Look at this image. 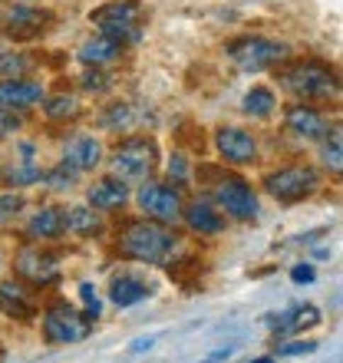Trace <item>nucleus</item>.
Returning <instances> with one entry per match:
<instances>
[{
	"label": "nucleus",
	"instance_id": "1",
	"mask_svg": "<svg viewBox=\"0 0 343 363\" xmlns=\"http://www.w3.org/2000/svg\"><path fill=\"white\" fill-rule=\"evenodd\" d=\"M175 245H179L175 231H169L165 225H159L152 218L129 221L119 231V251L125 258L142 261V264H165L169 255L175 251Z\"/></svg>",
	"mask_w": 343,
	"mask_h": 363
},
{
	"label": "nucleus",
	"instance_id": "2",
	"mask_svg": "<svg viewBox=\"0 0 343 363\" xmlns=\"http://www.w3.org/2000/svg\"><path fill=\"white\" fill-rule=\"evenodd\" d=\"M281 86L287 93H294L297 99L310 103V99H330V96H337L340 83H337V69H330L327 63H320V60H300V63H294L291 69L281 73Z\"/></svg>",
	"mask_w": 343,
	"mask_h": 363
},
{
	"label": "nucleus",
	"instance_id": "3",
	"mask_svg": "<svg viewBox=\"0 0 343 363\" xmlns=\"http://www.w3.org/2000/svg\"><path fill=\"white\" fill-rule=\"evenodd\" d=\"M159 165V149L149 135H129L113 149L109 169L119 182H145Z\"/></svg>",
	"mask_w": 343,
	"mask_h": 363
},
{
	"label": "nucleus",
	"instance_id": "4",
	"mask_svg": "<svg viewBox=\"0 0 343 363\" xmlns=\"http://www.w3.org/2000/svg\"><path fill=\"white\" fill-rule=\"evenodd\" d=\"M89 23L99 27V33L116 43H135L142 37V7L135 0H113V4H103L89 13Z\"/></svg>",
	"mask_w": 343,
	"mask_h": 363
},
{
	"label": "nucleus",
	"instance_id": "5",
	"mask_svg": "<svg viewBox=\"0 0 343 363\" xmlns=\"http://www.w3.org/2000/svg\"><path fill=\"white\" fill-rule=\"evenodd\" d=\"M89 330H93V320L86 314H79L77 307L67 304V301H53L43 311V337L53 347L79 344V340L89 337Z\"/></svg>",
	"mask_w": 343,
	"mask_h": 363
},
{
	"label": "nucleus",
	"instance_id": "6",
	"mask_svg": "<svg viewBox=\"0 0 343 363\" xmlns=\"http://www.w3.org/2000/svg\"><path fill=\"white\" fill-rule=\"evenodd\" d=\"M215 208L225 211L235 221H254L257 218V195L241 175H221L211 185Z\"/></svg>",
	"mask_w": 343,
	"mask_h": 363
},
{
	"label": "nucleus",
	"instance_id": "7",
	"mask_svg": "<svg viewBox=\"0 0 343 363\" xmlns=\"http://www.w3.org/2000/svg\"><path fill=\"white\" fill-rule=\"evenodd\" d=\"M228 57L235 60V67H241L244 73H261V69H271L277 63L287 60V47L277 43V40L267 37H241L228 43Z\"/></svg>",
	"mask_w": 343,
	"mask_h": 363
},
{
	"label": "nucleus",
	"instance_id": "8",
	"mask_svg": "<svg viewBox=\"0 0 343 363\" xmlns=\"http://www.w3.org/2000/svg\"><path fill=\"white\" fill-rule=\"evenodd\" d=\"M317 185H320V175L310 165H287V169H277L264 179V189L274 195L281 205H294V201H304L307 195H314Z\"/></svg>",
	"mask_w": 343,
	"mask_h": 363
},
{
	"label": "nucleus",
	"instance_id": "9",
	"mask_svg": "<svg viewBox=\"0 0 343 363\" xmlns=\"http://www.w3.org/2000/svg\"><path fill=\"white\" fill-rule=\"evenodd\" d=\"M139 208L145 211V218L159 221V225H175L181 218V191L172 185H159V182H145L139 195Z\"/></svg>",
	"mask_w": 343,
	"mask_h": 363
},
{
	"label": "nucleus",
	"instance_id": "10",
	"mask_svg": "<svg viewBox=\"0 0 343 363\" xmlns=\"http://www.w3.org/2000/svg\"><path fill=\"white\" fill-rule=\"evenodd\" d=\"M17 274L33 287H47L60 277V258L43 248H23L17 255Z\"/></svg>",
	"mask_w": 343,
	"mask_h": 363
},
{
	"label": "nucleus",
	"instance_id": "11",
	"mask_svg": "<svg viewBox=\"0 0 343 363\" xmlns=\"http://www.w3.org/2000/svg\"><path fill=\"white\" fill-rule=\"evenodd\" d=\"M215 145H218V152L225 162L231 165H251L257 162V143L254 135L238 129V125H225L215 133Z\"/></svg>",
	"mask_w": 343,
	"mask_h": 363
},
{
	"label": "nucleus",
	"instance_id": "12",
	"mask_svg": "<svg viewBox=\"0 0 343 363\" xmlns=\"http://www.w3.org/2000/svg\"><path fill=\"white\" fill-rule=\"evenodd\" d=\"M47 23H53V13L50 10H40V7H30V4H17V7L7 10V33L13 40H30V37H40Z\"/></svg>",
	"mask_w": 343,
	"mask_h": 363
},
{
	"label": "nucleus",
	"instance_id": "13",
	"mask_svg": "<svg viewBox=\"0 0 343 363\" xmlns=\"http://www.w3.org/2000/svg\"><path fill=\"white\" fill-rule=\"evenodd\" d=\"M43 103V86L33 79H0V109L20 113Z\"/></svg>",
	"mask_w": 343,
	"mask_h": 363
},
{
	"label": "nucleus",
	"instance_id": "14",
	"mask_svg": "<svg viewBox=\"0 0 343 363\" xmlns=\"http://www.w3.org/2000/svg\"><path fill=\"white\" fill-rule=\"evenodd\" d=\"M284 125H287V133L297 135V139H324L327 135V119L320 109H314V106H304V103H297L287 109L284 116Z\"/></svg>",
	"mask_w": 343,
	"mask_h": 363
},
{
	"label": "nucleus",
	"instance_id": "15",
	"mask_svg": "<svg viewBox=\"0 0 343 363\" xmlns=\"http://www.w3.org/2000/svg\"><path fill=\"white\" fill-rule=\"evenodd\" d=\"M0 311L7 317H17V320H30L37 317V301H33V291L20 281H4L0 284Z\"/></svg>",
	"mask_w": 343,
	"mask_h": 363
},
{
	"label": "nucleus",
	"instance_id": "16",
	"mask_svg": "<svg viewBox=\"0 0 343 363\" xmlns=\"http://www.w3.org/2000/svg\"><path fill=\"white\" fill-rule=\"evenodd\" d=\"M181 218L195 235H221L225 231V215L211 201H191L181 205Z\"/></svg>",
	"mask_w": 343,
	"mask_h": 363
},
{
	"label": "nucleus",
	"instance_id": "17",
	"mask_svg": "<svg viewBox=\"0 0 343 363\" xmlns=\"http://www.w3.org/2000/svg\"><path fill=\"white\" fill-rule=\"evenodd\" d=\"M86 199H89V208H96V211L123 208L125 201H129V185L119 179H99L89 185Z\"/></svg>",
	"mask_w": 343,
	"mask_h": 363
},
{
	"label": "nucleus",
	"instance_id": "18",
	"mask_svg": "<svg viewBox=\"0 0 343 363\" xmlns=\"http://www.w3.org/2000/svg\"><path fill=\"white\" fill-rule=\"evenodd\" d=\"M314 324H320V311L314 304H297L291 311H281V314H267V327L274 334H294V330H304Z\"/></svg>",
	"mask_w": 343,
	"mask_h": 363
},
{
	"label": "nucleus",
	"instance_id": "19",
	"mask_svg": "<svg viewBox=\"0 0 343 363\" xmlns=\"http://www.w3.org/2000/svg\"><path fill=\"white\" fill-rule=\"evenodd\" d=\"M99 159H103V145L96 139H89V135L73 139L67 145V152H63V165H69L73 172H89V169L99 165Z\"/></svg>",
	"mask_w": 343,
	"mask_h": 363
},
{
	"label": "nucleus",
	"instance_id": "20",
	"mask_svg": "<svg viewBox=\"0 0 343 363\" xmlns=\"http://www.w3.org/2000/svg\"><path fill=\"white\" fill-rule=\"evenodd\" d=\"M149 294H152V287L135 274H119V277H113V284H109V301H113L116 307H133V304H139V301H145Z\"/></svg>",
	"mask_w": 343,
	"mask_h": 363
},
{
	"label": "nucleus",
	"instance_id": "21",
	"mask_svg": "<svg viewBox=\"0 0 343 363\" xmlns=\"http://www.w3.org/2000/svg\"><path fill=\"white\" fill-rule=\"evenodd\" d=\"M123 57V43H116L109 37H93L86 40L83 47H79V60H83L86 67H106V63H116V60Z\"/></svg>",
	"mask_w": 343,
	"mask_h": 363
},
{
	"label": "nucleus",
	"instance_id": "22",
	"mask_svg": "<svg viewBox=\"0 0 343 363\" xmlns=\"http://www.w3.org/2000/svg\"><path fill=\"white\" fill-rule=\"evenodd\" d=\"M63 211L60 208H40L33 218L27 221V238L30 241H53L63 235Z\"/></svg>",
	"mask_w": 343,
	"mask_h": 363
},
{
	"label": "nucleus",
	"instance_id": "23",
	"mask_svg": "<svg viewBox=\"0 0 343 363\" xmlns=\"http://www.w3.org/2000/svg\"><path fill=\"white\" fill-rule=\"evenodd\" d=\"M63 228L89 238V235H99V231H103V218H99L96 208H69L67 215H63Z\"/></svg>",
	"mask_w": 343,
	"mask_h": 363
},
{
	"label": "nucleus",
	"instance_id": "24",
	"mask_svg": "<svg viewBox=\"0 0 343 363\" xmlns=\"http://www.w3.org/2000/svg\"><path fill=\"white\" fill-rule=\"evenodd\" d=\"M274 106H277V99L267 86H254L244 96V113L254 116V119H267V116L274 113Z\"/></svg>",
	"mask_w": 343,
	"mask_h": 363
},
{
	"label": "nucleus",
	"instance_id": "25",
	"mask_svg": "<svg viewBox=\"0 0 343 363\" xmlns=\"http://www.w3.org/2000/svg\"><path fill=\"white\" fill-rule=\"evenodd\" d=\"M47 116L53 119V123H63V119H77L79 116V103H77V96H67V93H60L53 96V99H47Z\"/></svg>",
	"mask_w": 343,
	"mask_h": 363
},
{
	"label": "nucleus",
	"instance_id": "26",
	"mask_svg": "<svg viewBox=\"0 0 343 363\" xmlns=\"http://www.w3.org/2000/svg\"><path fill=\"white\" fill-rule=\"evenodd\" d=\"M43 182H47L53 191H69L73 185H77V172L69 169V165L60 162L57 169H50V172H43Z\"/></svg>",
	"mask_w": 343,
	"mask_h": 363
},
{
	"label": "nucleus",
	"instance_id": "27",
	"mask_svg": "<svg viewBox=\"0 0 343 363\" xmlns=\"http://www.w3.org/2000/svg\"><path fill=\"white\" fill-rule=\"evenodd\" d=\"M30 69V60L20 53H0V77L4 79H23V73Z\"/></svg>",
	"mask_w": 343,
	"mask_h": 363
},
{
	"label": "nucleus",
	"instance_id": "28",
	"mask_svg": "<svg viewBox=\"0 0 343 363\" xmlns=\"http://www.w3.org/2000/svg\"><path fill=\"white\" fill-rule=\"evenodd\" d=\"M327 133H330V139L324 135V165L330 172H340V129H327Z\"/></svg>",
	"mask_w": 343,
	"mask_h": 363
},
{
	"label": "nucleus",
	"instance_id": "29",
	"mask_svg": "<svg viewBox=\"0 0 343 363\" xmlns=\"http://www.w3.org/2000/svg\"><path fill=\"white\" fill-rule=\"evenodd\" d=\"M40 179H43V172L30 162H23V165H17V169H10L7 172L10 185H40Z\"/></svg>",
	"mask_w": 343,
	"mask_h": 363
},
{
	"label": "nucleus",
	"instance_id": "30",
	"mask_svg": "<svg viewBox=\"0 0 343 363\" xmlns=\"http://www.w3.org/2000/svg\"><path fill=\"white\" fill-rule=\"evenodd\" d=\"M109 86H113V77H109V73H103L99 67H93V69H89V73L83 77V89H86V93H93V96L106 93Z\"/></svg>",
	"mask_w": 343,
	"mask_h": 363
},
{
	"label": "nucleus",
	"instance_id": "31",
	"mask_svg": "<svg viewBox=\"0 0 343 363\" xmlns=\"http://www.w3.org/2000/svg\"><path fill=\"white\" fill-rule=\"evenodd\" d=\"M23 211V195H13V191H7V195H0V225H7V221H13Z\"/></svg>",
	"mask_w": 343,
	"mask_h": 363
},
{
	"label": "nucleus",
	"instance_id": "32",
	"mask_svg": "<svg viewBox=\"0 0 343 363\" xmlns=\"http://www.w3.org/2000/svg\"><path fill=\"white\" fill-rule=\"evenodd\" d=\"M129 123H133V109L123 106V103L109 106V113L103 116V125H109V129H125Z\"/></svg>",
	"mask_w": 343,
	"mask_h": 363
},
{
	"label": "nucleus",
	"instance_id": "33",
	"mask_svg": "<svg viewBox=\"0 0 343 363\" xmlns=\"http://www.w3.org/2000/svg\"><path fill=\"white\" fill-rule=\"evenodd\" d=\"M79 297H83V304H86V317H89V320H96V317H99V311H103L96 287L93 284H83V287H79Z\"/></svg>",
	"mask_w": 343,
	"mask_h": 363
},
{
	"label": "nucleus",
	"instance_id": "34",
	"mask_svg": "<svg viewBox=\"0 0 343 363\" xmlns=\"http://www.w3.org/2000/svg\"><path fill=\"white\" fill-rule=\"evenodd\" d=\"M185 175H189V165H185V159L181 155H172V162H169V179L172 185H185Z\"/></svg>",
	"mask_w": 343,
	"mask_h": 363
},
{
	"label": "nucleus",
	"instance_id": "35",
	"mask_svg": "<svg viewBox=\"0 0 343 363\" xmlns=\"http://www.w3.org/2000/svg\"><path fill=\"white\" fill-rule=\"evenodd\" d=\"M317 344L314 340H291V344L281 347V357H300V354H314Z\"/></svg>",
	"mask_w": 343,
	"mask_h": 363
},
{
	"label": "nucleus",
	"instance_id": "36",
	"mask_svg": "<svg viewBox=\"0 0 343 363\" xmlns=\"http://www.w3.org/2000/svg\"><path fill=\"white\" fill-rule=\"evenodd\" d=\"M20 129V119L10 109H0V135H10V133H17Z\"/></svg>",
	"mask_w": 343,
	"mask_h": 363
},
{
	"label": "nucleus",
	"instance_id": "37",
	"mask_svg": "<svg viewBox=\"0 0 343 363\" xmlns=\"http://www.w3.org/2000/svg\"><path fill=\"white\" fill-rule=\"evenodd\" d=\"M291 277H294L297 284H310V281H314V268H310V264H297V268L291 271Z\"/></svg>",
	"mask_w": 343,
	"mask_h": 363
},
{
	"label": "nucleus",
	"instance_id": "38",
	"mask_svg": "<svg viewBox=\"0 0 343 363\" xmlns=\"http://www.w3.org/2000/svg\"><path fill=\"white\" fill-rule=\"evenodd\" d=\"M152 344H155L152 337H145V340H135V344H133V350H135V354H139V350H149V347H152Z\"/></svg>",
	"mask_w": 343,
	"mask_h": 363
},
{
	"label": "nucleus",
	"instance_id": "39",
	"mask_svg": "<svg viewBox=\"0 0 343 363\" xmlns=\"http://www.w3.org/2000/svg\"><path fill=\"white\" fill-rule=\"evenodd\" d=\"M251 363H274L271 357H257V360H251Z\"/></svg>",
	"mask_w": 343,
	"mask_h": 363
}]
</instances>
